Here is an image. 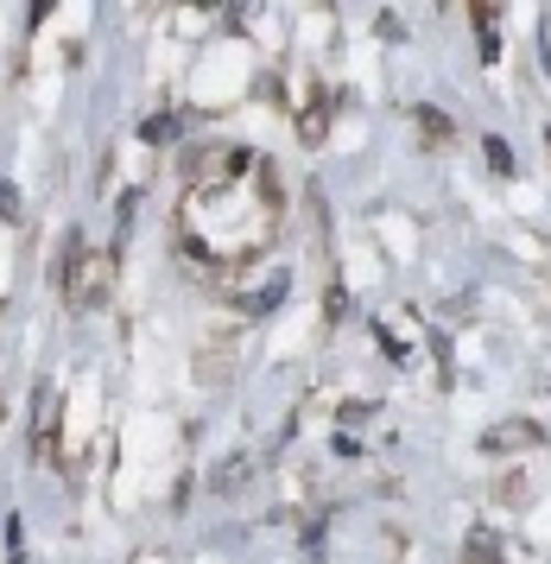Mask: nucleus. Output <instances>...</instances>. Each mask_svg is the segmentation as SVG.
Returning <instances> with one entry per match:
<instances>
[{
  "instance_id": "obj_1",
  "label": "nucleus",
  "mask_w": 551,
  "mask_h": 564,
  "mask_svg": "<svg viewBox=\"0 0 551 564\" xmlns=\"http://www.w3.org/2000/svg\"><path fill=\"white\" fill-rule=\"evenodd\" d=\"M0 216H20V191L13 184H0Z\"/></svg>"
}]
</instances>
